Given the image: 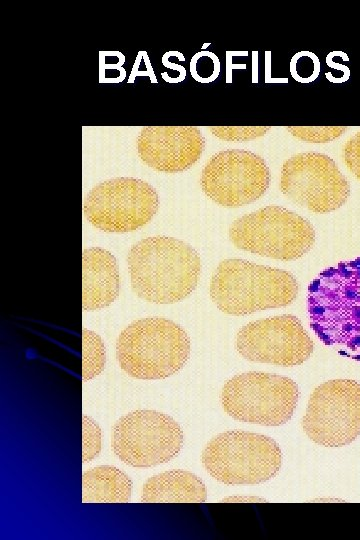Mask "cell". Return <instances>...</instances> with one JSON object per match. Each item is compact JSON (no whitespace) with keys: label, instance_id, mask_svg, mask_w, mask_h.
Listing matches in <instances>:
<instances>
[{"label":"cell","instance_id":"cell-10","mask_svg":"<svg viewBox=\"0 0 360 540\" xmlns=\"http://www.w3.org/2000/svg\"><path fill=\"white\" fill-rule=\"evenodd\" d=\"M280 190L293 203L313 213H329L343 206L350 184L336 162L326 154L302 152L282 165Z\"/></svg>","mask_w":360,"mask_h":540},{"label":"cell","instance_id":"cell-22","mask_svg":"<svg viewBox=\"0 0 360 540\" xmlns=\"http://www.w3.org/2000/svg\"><path fill=\"white\" fill-rule=\"evenodd\" d=\"M102 432L98 423L90 416L82 417V461L88 463L101 452Z\"/></svg>","mask_w":360,"mask_h":540},{"label":"cell","instance_id":"cell-20","mask_svg":"<svg viewBox=\"0 0 360 540\" xmlns=\"http://www.w3.org/2000/svg\"><path fill=\"white\" fill-rule=\"evenodd\" d=\"M192 78L200 83H210L216 80L220 73V61L216 54L210 51H199L190 61Z\"/></svg>","mask_w":360,"mask_h":540},{"label":"cell","instance_id":"cell-2","mask_svg":"<svg viewBox=\"0 0 360 540\" xmlns=\"http://www.w3.org/2000/svg\"><path fill=\"white\" fill-rule=\"evenodd\" d=\"M130 282L141 299L173 304L188 297L201 274V259L186 242L152 236L135 243L127 255Z\"/></svg>","mask_w":360,"mask_h":540},{"label":"cell","instance_id":"cell-4","mask_svg":"<svg viewBox=\"0 0 360 540\" xmlns=\"http://www.w3.org/2000/svg\"><path fill=\"white\" fill-rule=\"evenodd\" d=\"M186 331L164 317L133 321L119 334L116 356L120 368L142 380L165 379L180 371L190 356Z\"/></svg>","mask_w":360,"mask_h":540},{"label":"cell","instance_id":"cell-7","mask_svg":"<svg viewBox=\"0 0 360 540\" xmlns=\"http://www.w3.org/2000/svg\"><path fill=\"white\" fill-rule=\"evenodd\" d=\"M298 398V385L292 379L256 371L233 376L220 395L222 408L230 417L263 426L287 423Z\"/></svg>","mask_w":360,"mask_h":540},{"label":"cell","instance_id":"cell-25","mask_svg":"<svg viewBox=\"0 0 360 540\" xmlns=\"http://www.w3.org/2000/svg\"><path fill=\"white\" fill-rule=\"evenodd\" d=\"M343 159L348 170L360 181V131L345 142Z\"/></svg>","mask_w":360,"mask_h":540},{"label":"cell","instance_id":"cell-14","mask_svg":"<svg viewBox=\"0 0 360 540\" xmlns=\"http://www.w3.org/2000/svg\"><path fill=\"white\" fill-rule=\"evenodd\" d=\"M206 141L195 126H146L137 137V153L148 167L163 173L191 168L202 156Z\"/></svg>","mask_w":360,"mask_h":540},{"label":"cell","instance_id":"cell-21","mask_svg":"<svg viewBox=\"0 0 360 540\" xmlns=\"http://www.w3.org/2000/svg\"><path fill=\"white\" fill-rule=\"evenodd\" d=\"M290 73L294 80L310 83L319 76L320 60L313 52H297L291 58Z\"/></svg>","mask_w":360,"mask_h":540},{"label":"cell","instance_id":"cell-19","mask_svg":"<svg viewBox=\"0 0 360 540\" xmlns=\"http://www.w3.org/2000/svg\"><path fill=\"white\" fill-rule=\"evenodd\" d=\"M287 131L296 139L309 143H327L339 138L345 126H287Z\"/></svg>","mask_w":360,"mask_h":540},{"label":"cell","instance_id":"cell-18","mask_svg":"<svg viewBox=\"0 0 360 540\" xmlns=\"http://www.w3.org/2000/svg\"><path fill=\"white\" fill-rule=\"evenodd\" d=\"M106 349L102 338L94 331H82V377L91 380L105 368Z\"/></svg>","mask_w":360,"mask_h":540},{"label":"cell","instance_id":"cell-1","mask_svg":"<svg viewBox=\"0 0 360 540\" xmlns=\"http://www.w3.org/2000/svg\"><path fill=\"white\" fill-rule=\"evenodd\" d=\"M307 307L316 336L360 361V257L320 272L308 287Z\"/></svg>","mask_w":360,"mask_h":540},{"label":"cell","instance_id":"cell-9","mask_svg":"<svg viewBox=\"0 0 360 540\" xmlns=\"http://www.w3.org/2000/svg\"><path fill=\"white\" fill-rule=\"evenodd\" d=\"M184 444L180 425L156 410H135L120 417L112 428L114 454L125 464L147 468L175 458Z\"/></svg>","mask_w":360,"mask_h":540},{"label":"cell","instance_id":"cell-11","mask_svg":"<svg viewBox=\"0 0 360 540\" xmlns=\"http://www.w3.org/2000/svg\"><path fill=\"white\" fill-rule=\"evenodd\" d=\"M302 428L310 440L325 447H342L360 435V383L334 379L310 395Z\"/></svg>","mask_w":360,"mask_h":540},{"label":"cell","instance_id":"cell-16","mask_svg":"<svg viewBox=\"0 0 360 540\" xmlns=\"http://www.w3.org/2000/svg\"><path fill=\"white\" fill-rule=\"evenodd\" d=\"M207 489L194 473L174 469L156 474L142 487V502H205Z\"/></svg>","mask_w":360,"mask_h":540},{"label":"cell","instance_id":"cell-23","mask_svg":"<svg viewBox=\"0 0 360 540\" xmlns=\"http://www.w3.org/2000/svg\"><path fill=\"white\" fill-rule=\"evenodd\" d=\"M271 126H212L209 131L218 139L244 142L264 136Z\"/></svg>","mask_w":360,"mask_h":540},{"label":"cell","instance_id":"cell-3","mask_svg":"<svg viewBox=\"0 0 360 540\" xmlns=\"http://www.w3.org/2000/svg\"><path fill=\"white\" fill-rule=\"evenodd\" d=\"M298 292V282L289 271L238 258L221 261L209 287L216 307L233 316L288 306Z\"/></svg>","mask_w":360,"mask_h":540},{"label":"cell","instance_id":"cell-28","mask_svg":"<svg viewBox=\"0 0 360 540\" xmlns=\"http://www.w3.org/2000/svg\"><path fill=\"white\" fill-rule=\"evenodd\" d=\"M326 63L329 67L341 71L342 73H344L346 77L349 78L350 76L349 68L345 65L334 62L332 53H329L328 56L326 57Z\"/></svg>","mask_w":360,"mask_h":540},{"label":"cell","instance_id":"cell-24","mask_svg":"<svg viewBox=\"0 0 360 540\" xmlns=\"http://www.w3.org/2000/svg\"><path fill=\"white\" fill-rule=\"evenodd\" d=\"M99 81L100 83H118L124 80L126 71L122 67L125 57L122 54L115 62L108 63L103 54L99 52Z\"/></svg>","mask_w":360,"mask_h":540},{"label":"cell","instance_id":"cell-8","mask_svg":"<svg viewBox=\"0 0 360 540\" xmlns=\"http://www.w3.org/2000/svg\"><path fill=\"white\" fill-rule=\"evenodd\" d=\"M159 208V196L148 182L117 177L96 184L86 195L83 213L95 228L108 233L133 232L148 224Z\"/></svg>","mask_w":360,"mask_h":540},{"label":"cell","instance_id":"cell-26","mask_svg":"<svg viewBox=\"0 0 360 540\" xmlns=\"http://www.w3.org/2000/svg\"><path fill=\"white\" fill-rule=\"evenodd\" d=\"M138 76H148L152 83L158 82L146 51L138 52V55L131 70V74L128 78V83H133L135 78Z\"/></svg>","mask_w":360,"mask_h":540},{"label":"cell","instance_id":"cell-13","mask_svg":"<svg viewBox=\"0 0 360 540\" xmlns=\"http://www.w3.org/2000/svg\"><path fill=\"white\" fill-rule=\"evenodd\" d=\"M235 346L249 361L285 367L301 365L314 349L301 321L291 314L249 322L238 331Z\"/></svg>","mask_w":360,"mask_h":540},{"label":"cell","instance_id":"cell-17","mask_svg":"<svg viewBox=\"0 0 360 540\" xmlns=\"http://www.w3.org/2000/svg\"><path fill=\"white\" fill-rule=\"evenodd\" d=\"M132 493L131 478L112 465H100L82 474V501L129 502Z\"/></svg>","mask_w":360,"mask_h":540},{"label":"cell","instance_id":"cell-15","mask_svg":"<svg viewBox=\"0 0 360 540\" xmlns=\"http://www.w3.org/2000/svg\"><path fill=\"white\" fill-rule=\"evenodd\" d=\"M82 307L95 311L112 304L120 292V275L114 255L101 247L82 254Z\"/></svg>","mask_w":360,"mask_h":540},{"label":"cell","instance_id":"cell-6","mask_svg":"<svg viewBox=\"0 0 360 540\" xmlns=\"http://www.w3.org/2000/svg\"><path fill=\"white\" fill-rule=\"evenodd\" d=\"M229 238L238 249L292 261L312 249L316 235L306 218L285 207L269 205L235 219Z\"/></svg>","mask_w":360,"mask_h":540},{"label":"cell","instance_id":"cell-5","mask_svg":"<svg viewBox=\"0 0 360 540\" xmlns=\"http://www.w3.org/2000/svg\"><path fill=\"white\" fill-rule=\"evenodd\" d=\"M201 460L206 471L226 485L260 484L280 471L282 453L278 443L263 434L230 430L213 437Z\"/></svg>","mask_w":360,"mask_h":540},{"label":"cell","instance_id":"cell-27","mask_svg":"<svg viewBox=\"0 0 360 540\" xmlns=\"http://www.w3.org/2000/svg\"><path fill=\"white\" fill-rule=\"evenodd\" d=\"M162 64L164 65V67L171 70L172 72H176V74H177L178 78L180 79V81H183L185 79L186 70H185L184 66H182L180 64H177L175 62H172L170 60V58H169L168 52H166L162 56Z\"/></svg>","mask_w":360,"mask_h":540},{"label":"cell","instance_id":"cell-12","mask_svg":"<svg viewBox=\"0 0 360 540\" xmlns=\"http://www.w3.org/2000/svg\"><path fill=\"white\" fill-rule=\"evenodd\" d=\"M271 181L269 167L258 154L227 149L213 154L200 178L204 194L225 208H238L259 200Z\"/></svg>","mask_w":360,"mask_h":540}]
</instances>
